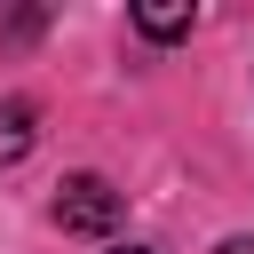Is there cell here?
<instances>
[{"label":"cell","mask_w":254,"mask_h":254,"mask_svg":"<svg viewBox=\"0 0 254 254\" xmlns=\"http://www.w3.org/2000/svg\"><path fill=\"white\" fill-rule=\"evenodd\" d=\"M32 143H40V111H32L24 95H8V103H0V167L32 159Z\"/></svg>","instance_id":"obj_2"},{"label":"cell","mask_w":254,"mask_h":254,"mask_svg":"<svg viewBox=\"0 0 254 254\" xmlns=\"http://www.w3.org/2000/svg\"><path fill=\"white\" fill-rule=\"evenodd\" d=\"M56 222L79 230V238H103V230H119V190H111L103 175H64V190H56Z\"/></svg>","instance_id":"obj_1"},{"label":"cell","mask_w":254,"mask_h":254,"mask_svg":"<svg viewBox=\"0 0 254 254\" xmlns=\"http://www.w3.org/2000/svg\"><path fill=\"white\" fill-rule=\"evenodd\" d=\"M214 254H254V238H222V246H214Z\"/></svg>","instance_id":"obj_4"},{"label":"cell","mask_w":254,"mask_h":254,"mask_svg":"<svg viewBox=\"0 0 254 254\" xmlns=\"http://www.w3.org/2000/svg\"><path fill=\"white\" fill-rule=\"evenodd\" d=\"M190 24H198L190 0H143V8H135V32H143V40H183Z\"/></svg>","instance_id":"obj_3"},{"label":"cell","mask_w":254,"mask_h":254,"mask_svg":"<svg viewBox=\"0 0 254 254\" xmlns=\"http://www.w3.org/2000/svg\"><path fill=\"white\" fill-rule=\"evenodd\" d=\"M111 254H151V246H111Z\"/></svg>","instance_id":"obj_5"}]
</instances>
